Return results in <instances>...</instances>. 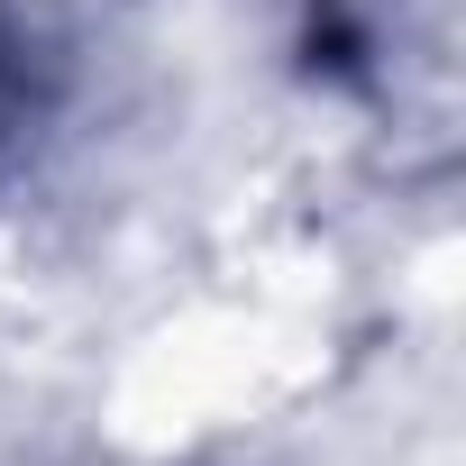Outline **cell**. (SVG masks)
<instances>
[{
  "instance_id": "obj_1",
  "label": "cell",
  "mask_w": 466,
  "mask_h": 466,
  "mask_svg": "<svg viewBox=\"0 0 466 466\" xmlns=\"http://www.w3.org/2000/svg\"><path fill=\"white\" fill-rule=\"evenodd\" d=\"M37 28H28V10L19 0H0V147H19L28 137V119L46 110V92H37Z\"/></svg>"
}]
</instances>
